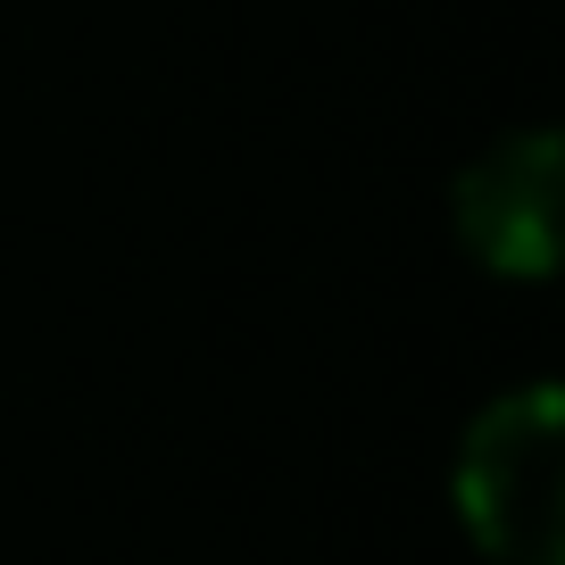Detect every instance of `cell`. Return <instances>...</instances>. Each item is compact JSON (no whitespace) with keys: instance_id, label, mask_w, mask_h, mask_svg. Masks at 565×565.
<instances>
[{"instance_id":"6da1fadb","label":"cell","mask_w":565,"mask_h":565,"mask_svg":"<svg viewBox=\"0 0 565 565\" xmlns=\"http://www.w3.org/2000/svg\"><path fill=\"white\" fill-rule=\"evenodd\" d=\"M458 515L491 565H565V433L548 383L508 391L466 424Z\"/></svg>"},{"instance_id":"7a4b0ae2","label":"cell","mask_w":565,"mask_h":565,"mask_svg":"<svg viewBox=\"0 0 565 565\" xmlns=\"http://www.w3.org/2000/svg\"><path fill=\"white\" fill-rule=\"evenodd\" d=\"M458 242L491 275H548L557 266V134L524 125L499 134L475 167L458 175Z\"/></svg>"}]
</instances>
